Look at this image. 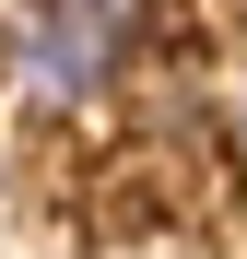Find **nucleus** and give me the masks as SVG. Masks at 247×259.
<instances>
[{"label": "nucleus", "instance_id": "f03ea898", "mask_svg": "<svg viewBox=\"0 0 247 259\" xmlns=\"http://www.w3.org/2000/svg\"><path fill=\"white\" fill-rule=\"evenodd\" d=\"M235 142H247V95H235Z\"/></svg>", "mask_w": 247, "mask_h": 259}, {"label": "nucleus", "instance_id": "f257e3e1", "mask_svg": "<svg viewBox=\"0 0 247 259\" xmlns=\"http://www.w3.org/2000/svg\"><path fill=\"white\" fill-rule=\"evenodd\" d=\"M141 35L106 12V0H12V106L24 118H71L94 106L118 71H130Z\"/></svg>", "mask_w": 247, "mask_h": 259}]
</instances>
